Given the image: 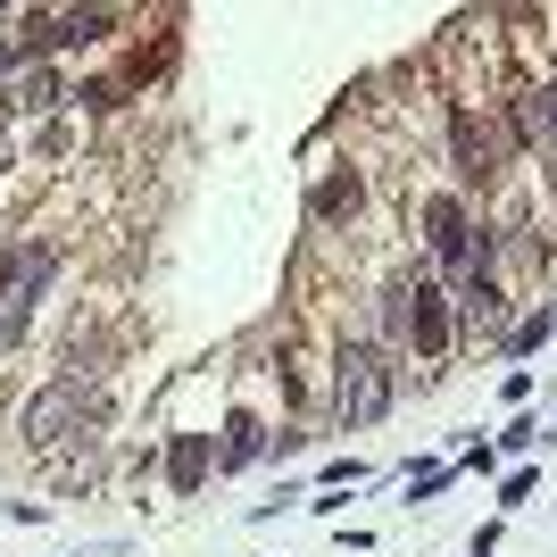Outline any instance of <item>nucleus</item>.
I'll return each instance as SVG.
<instances>
[{"label":"nucleus","mask_w":557,"mask_h":557,"mask_svg":"<svg viewBox=\"0 0 557 557\" xmlns=\"http://www.w3.org/2000/svg\"><path fill=\"white\" fill-rule=\"evenodd\" d=\"M325 392H333V424H342V433H367V424L392 417V399H399V358L383 342H367V333H342Z\"/></svg>","instance_id":"1"},{"label":"nucleus","mask_w":557,"mask_h":557,"mask_svg":"<svg viewBox=\"0 0 557 557\" xmlns=\"http://www.w3.org/2000/svg\"><path fill=\"white\" fill-rule=\"evenodd\" d=\"M100 424H109V399L92 383H42V392L25 399V442L34 449H67V442L92 449Z\"/></svg>","instance_id":"2"},{"label":"nucleus","mask_w":557,"mask_h":557,"mask_svg":"<svg viewBox=\"0 0 557 557\" xmlns=\"http://www.w3.org/2000/svg\"><path fill=\"white\" fill-rule=\"evenodd\" d=\"M399 292H408V349H417V358H449V342H458L449 283L433 275V267H408V275H399Z\"/></svg>","instance_id":"3"},{"label":"nucleus","mask_w":557,"mask_h":557,"mask_svg":"<svg viewBox=\"0 0 557 557\" xmlns=\"http://www.w3.org/2000/svg\"><path fill=\"white\" fill-rule=\"evenodd\" d=\"M34 34H25V59H50V50H75V42H100L109 34V9H34Z\"/></svg>","instance_id":"4"},{"label":"nucleus","mask_w":557,"mask_h":557,"mask_svg":"<svg viewBox=\"0 0 557 557\" xmlns=\"http://www.w3.org/2000/svg\"><path fill=\"white\" fill-rule=\"evenodd\" d=\"M449 150H458V184L466 191L499 184V134H491V116L458 109V116H449Z\"/></svg>","instance_id":"5"},{"label":"nucleus","mask_w":557,"mask_h":557,"mask_svg":"<svg viewBox=\"0 0 557 557\" xmlns=\"http://www.w3.org/2000/svg\"><path fill=\"white\" fill-rule=\"evenodd\" d=\"M59 100H67V75L50 67V59H25L9 75V92H0V116H50Z\"/></svg>","instance_id":"6"},{"label":"nucleus","mask_w":557,"mask_h":557,"mask_svg":"<svg viewBox=\"0 0 557 557\" xmlns=\"http://www.w3.org/2000/svg\"><path fill=\"white\" fill-rule=\"evenodd\" d=\"M449 308H458V333H508V292H499V275H466L458 292H449Z\"/></svg>","instance_id":"7"},{"label":"nucleus","mask_w":557,"mask_h":557,"mask_svg":"<svg viewBox=\"0 0 557 557\" xmlns=\"http://www.w3.org/2000/svg\"><path fill=\"white\" fill-rule=\"evenodd\" d=\"M358 209H367L358 166H333V175H317V184H308V216H317V225H349Z\"/></svg>","instance_id":"8"},{"label":"nucleus","mask_w":557,"mask_h":557,"mask_svg":"<svg viewBox=\"0 0 557 557\" xmlns=\"http://www.w3.org/2000/svg\"><path fill=\"white\" fill-rule=\"evenodd\" d=\"M258 458H267V424H258V408H233L225 433H216V474H242Z\"/></svg>","instance_id":"9"},{"label":"nucleus","mask_w":557,"mask_h":557,"mask_svg":"<svg viewBox=\"0 0 557 557\" xmlns=\"http://www.w3.org/2000/svg\"><path fill=\"white\" fill-rule=\"evenodd\" d=\"M216 466V449H209V433H175V449H166V483H175V499L184 491H200V474Z\"/></svg>","instance_id":"10"},{"label":"nucleus","mask_w":557,"mask_h":557,"mask_svg":"<svg viewBox=\"0 0 557 557\" xmlns=\"http://www.w3.org/2000/svg\"><path fill=\"white\" fill-rule=\"evenodd\" d=\"M449 483H458V466H449V458H417L408 474H399V491H408V508H433V499H442Z\"/></svg>","instance_id":"11"},{"label":"nucleus","mask_w":557,"mask_h":557,"mask_svg":"<svg viewBox=\"0 0 557 557\" xmlns=\"http://www.w3.org/2000/svg\"><path fill=\"white\" fill-rule=\"evenodd\" d=\"M557 333V308H533V317H516L508 333H499V342H508V358H524V349H541Z\"/></svg>","instance_id":"12"},{"label":"nucleus","mask_w":557,"mask_h":557,"mask_svg":"<svg viewBox=\"0 0 557 557\" xmlns=\"http://www.w3.org/2000/svg\"><path fill=\"white\" fill-rule=\"evenodd\" d=\"M533 491H541V466H508V474H499V516H516Z\"/></svg>","instance_id":"13"},{"label":"nucleus","mask_w":557,"mask_h":557,"mask_svg":"<svg viewBox=\"0 0 557 557\" xmlns=\"http://www.w3.org/2000/svg\"><path fill=\"white\" fill-rule=\"evenodd\" d=\"M541 442H549V433H541V417H516L508 433H499V458H533Z\"/></svg>","instance_id":"14"},{"label":"nucleus","mask_w":557,"mask_h":557,"mask_svg":"<svg viewBox=\"0 0 557 557\" xmlns=\"http://www.w3.org/2000/svg\"><path fill=\"white\" fill-rule=\"evenodd\" d=\"M358 483H367V466H358V458H333L325 466V491H358Z\"/></svg>","instance_id":"15"},{"label":"nucleus","mask_w":557,"mask_h":557,"mask_svg":"<svg viewBox=\"0 0 557 557\" xmlns=\"http://www.w3.org/2000/svg\"><path fill=\"white\" fill-rule=\"evenodd\" d=\"M9 524H50V499H9Z\"/></svg>","instance_id":"16"},{"label":"nucleus","mask_w":557,"mask_h":557,"mask_svg":"<svg viewBox=\"0 0 557 557\" xmlns=\"http://www.w3.org/2000/svg\"><path fill=\"white\" fill-rule=\"evenodd\" d=\"M25 67V42H9V34H0V92H9V75Z\"/></svg>","instance_id":"17"},{"label":"nucleus","mask_w":557,"mask_h":557,"mask_svg":"<svg viewBox=\"0 0 557 557\" xmlns=\"http://www.w3.org/2000/svg\"><path fill=\"white\" fill-rule=\"evenodd\" d=\"M466 557H499V524H474V541H466Z\"/></svg>","instance_id":"18"},{"label":"nucleus","mask_w":557,"mask_h":557,"mask_svg":"<svg viewBox=\"0 0 557 557\" xmlns=\"http://www.w3.org/2000/svg\"><path fill=\"white\" fill-rule=\"evenodd\" d=\"M0 150H9V116H0Z\"/></svg>","instance_id":"19"},{"label":"nucleus","mask_w":557,"mask_h":557,"mask_svg":"<svg viewBox=\"0 0 557 557\" xmlns=\"http://www.w3.org/2000/svg\"><path fill=\"white\" fill-rule=\"evenodd\" d=\"M549 100H557V84H549Z\"/></svg>","instance_id":"20"}]
</instances>
